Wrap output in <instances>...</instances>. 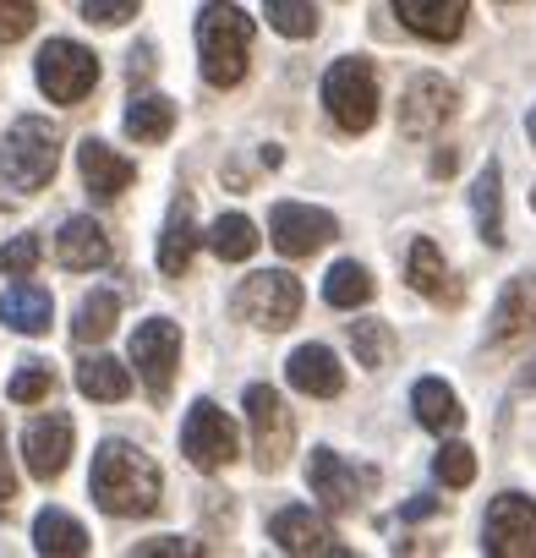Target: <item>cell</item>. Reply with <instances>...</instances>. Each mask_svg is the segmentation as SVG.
I'll list each match as a JSON object with an SVG mask.
<instances>
[{"label":"cell","instance_id":"obj_34","mask_svg":"<svg viewBox=\"0 0 536 558\" xmlns=\"http://www.w3.org/2000/svg\"><path fill=\"white\" fill-rule=\"evenodd\" d=\"M50 389H56L50 362H23V367H17V378L7 384V395H12L17 405H39V400H50Z\"/></svg>","mask_w":536,"mask_h":558},{"label":"cell","instance_id":"obj_1","mask_svg":"<svg viewBox=\"0 0 536 558\" xmlns=\"http://www.w3.org/2000/svg\"><path fill=\"white\" fill-rule=\"evenodd\" d=\"M88 493L105 514L115 520H137V514H154L159 509V493H165V476L159 465L126 444V438H105L99 454H94V471H88Z\"/></svg>","mask_w":536,"mask_h":558},{"label":"cell","instance_id":"obj_14","mask_svg":"<svg viewBox=\"0 0 536 558\" xmlns=\"http://www.w3.org/2000/svg\"><path fill=\"white\" fill-rule=\"evenodd\" d=\"M268 536H275L285 553H318V558H351V547L313 514V509H302V504H291V509H275V520H268Z\"/></svg>","mask_w":536,"mask_h":558},{"label":"cell","instance_id":"obj_3","mask_svg":"<svg viewBox=\"0 0 536 558\" xmlns=\"http://www.w3.org/2000/svg\"><path fill=\"white\" fill-rule=\"evenodd\" d=\"M61 165V132L45 116H17L12 132L0 137V181L12 192H39L56 181Z\"/></svg>","mask_w":536,"mask_h":558},{"label":"cell","instance_id":"obj_45","mask_svg":"<svg viewBox=\"0 0 536 558\" xmlns=\"http://www.w3.org/2000/svg\"><path fill=\"white\" fill-rule=\"evenodd\" d=\"M531 208H536V192H531Z\"/></svg>","mask_w":536,"mask_h":558},{"label":"cell","instance_id":"obj_4","mask_svg":"<svg viewBox=\"0 0 536 558\" xmlns=\"http://www.w3.org/2000/svg\"><path fill=\"white\" fill-rule=\"evenodd\" d=\"M324 105L340 132H367L378 121V72L362 56H345L324 72Z\"/></svg>","mask_w":536,"mask_h":558},{"label":"cell","instance_id":"obj_10","mask_svg":"<svg viewBox=\"0 0 536 558\" xmlns=\"http://www.w3.org/2000/svg\"><path fill=\"white\" fill-rule=\"evenodd\" d=\"M181 454L197 471H224L235 460V422L214 400H197L186 411V422H181Z\"/></svg>","mask_w":536,"mask_h":558},{"label":"cell","instance_id":"obj_21","mask_svg":"<svg viewBox=\"0 0 536 558\" xmlns=\"http://www.w3.org/2000/svg\"><path fill=\"white\" fill-rule=\"evenodd\" d=\"M50 318H56V302H50V291L45 286H34V279L23 274L17 286L0 296V324L7 329H17V335H45L50 329Z\"/></svg>","mask_w":536,"mask_h":558},{"label":"cell","instance_id":"obj_35","mask_svg":"<svg viewBox=\"0 0 536 558\" xmlns=\"http://www.w3.org/2000/svg\"><path fill=\"white\" fill-rule=\"evenodd\" d=\"M433 471H438L443 487H471V482H476V454H471L465 444H443V449L433 454Z\"/></svg>","mask_w":536,"mask_h":558},{"label":"cell","instance_id":"obj_13","mask_svg":"<svg viewBox=\"0 0 536 558\" xmlns=\"http://www.w3.org/2000/svg\"><path fill=\"white\" fill-rule=\"evenodd\" d=\"M23 460H28V476L39 482H56L72 460V416L50 411V416H34L23 427Z\"/></svg>","mask_w":536,"mask_h":558},{"label":"cell","instance_id":"obj_7","mask_svg":"<svg viewBox=\"0 0 536 558\" xmlns=\"http://www.w3.org/2000/svg\"><path fill=\"white\" fill-rule=\"evenodd\" d=\"M246 422H252V454L263 471H280L285 454H291V438H296V422L280 400V389H268V384H252L246 389Z\"/></svg>","mask_w":536,"mask_h":558},{"label":"cell","instance_id":"obj_37","mask_svg":"<svg viewBox=\"0 0 536 558\" xmlns=\"http://www.w3.org/2000/svg\"><path fill=\"white\" fill-rule=\"evenodd\" d=\"M34 268H39V235H12L7 246H0V274L23 279V274H34Z\"/></svg>","mask_w":536,"mask_h":558},{"label":"cell","instance_id":"obj_28","mask_svg":"<svg viewBox=\"0 0 536 558\" xmlns=\"http://www.w3.org/2000/svg\"><path fill=\"white\" fill-rule=\"evenodd\" d=\"M77 389H83L88 400L115 405V400H126V395H132V373H126L115 356H88V362L77 367Z\"/></svg>","mask_w":536,"mask_h":558},{"label":"cell","instance_id":"obj_32","mask_svg":"<svg viewBox=\"0 0 536 558\" xmlns=\"http://www.w3.org/2000/svg\"><path fill=\"white\" fill-rule=\"evenodd\" d=\"M351 345H356V362L373 367V373L394 362V329L383 318H356L351 324Z\"/></svg>","mask_w":536,"mask_h":558},{"label":"cell","instance_id":"obj_30","mask_svg":"<svg viewBox=\"0 0 536 558\" xmlns=\"http://www.w3.org/2000/svg\"><path fill=\"white\" fill-rule=\"evenodd\" d=\"M208 246H214L219 263H246V257L257 252V225H252L246 214H219V219L208 225Z\"/></svg>","mask_w":536,"mask_h":558},{"label":"cell","instance_id":"obj_8","mask_svg":"<svg viewBox=\"0 0 536 558\" xmlns=\"http://www.w3.org/2000/svg\"><path fill=\"white\" fill-rule=\"evenodd\" d=\"M482 553L492 558H536V504L525 493L492 498L482 520Z\"/></svg>","mask_w":536,"mask_h":558},{"label":"cell","instance_id":"obj_29","mask_svg":"<svg viewBox=\"0 0 536 558\" xmlns=\"http://www.w3.org/2000/svg\"><path fill=\"white\" fill-rule=\"evenodd\" d=\"M324 302H329V307H345V313L367 307V302H373V274H367L356 257L334 263V268H329V279H324Z\"/></svg>","mask_w":536,"mask_h":558},{"label":"cell","instance_id":"obj_44","mask_svg":"<svg viewBox=\"0 0 536 558\" xmlns=\"http://www.w3.org/2000/svg\"><path fill=\"white\" fill-rule=\"evenodd\" d=\"M531 384H536V367H531Z\"/></svg>","mask_w":536,"mask_h":558},{"label":"cell","instance_id":"obj_41","mask_svg":"<svg viewBox=\"0 0 536 558\" xmlns=\"http://www.w3.org/2000/svg\"><path fill=\"white\" fill-rule=\"evenodd\" d=\"M17 498V471H12V454H7V444H0V509H7Z\"/></svg>","mask_w":536,"mask_h":558},{"label":"cell","instance_id":"obj_20","mask_svg":"<svg viewBox=\"0 0 536 558\" xmlns=\"http://www.w3.org/2000/svg\"><path fill=\"white\" fill-rule=\"evenodd\" d=\"M285 378H291V389H302V395H313V400H334V395L345 389V367H340V356H334L329 345H302V351H291Z\"/></svg>","mask_w":536,"mask_h":558},{"label":"cell","instance_id":"obj_5","mask_svg":"<svg viewBox=\"0 0 536 558\" xmlns=\"http://www.w3.org/2000/svg\"><path fill=\"white\" fill-rule=\"evenodd\" d=\"M235 313L252 324V329H291L296 313H302V279L291 268H263V274H246L241 291H235Z\"/></svg>","mask_w":536,"mask_h":558},{"label":"cell","instance_id":"obj_33","mask_svg":"<svg viewBox=\"0 0 536 558\" xmlns=\"http://www.w3.org/2000/svg\"><path fill=\"white\" fill-rule=\"evenodd\" d=\"M263 17L285 39H313L318 34V7L313 0H263Z\"/></svg>","mask_w":536,"mask_h":558},{"label":"cell","instance_id":"obj_18","mask_svg":"<svg viewBox=\"0 0 536 558\" xmlns=\"http://www.w3.org/2000/svg\"><path fill=\"white\" fill-rule=\"evenodd\" d=\"M56 257H61V268H72V274L105 268V263H110V235H105V225L88 219V214H72V219L61 225V235H56Z\"/></svg>","mask_w":536,"mask_h":558},{"label":"cell","instance_id":"obj_15","mask_svg":"<svg viewBox=\"0 0 536 558\" xmlns=\"http://www.w3.org/2000/svg\"><path fill=\"white\" fill-rule=\"evenodd\" d=\"M449 116H454V83H443L433 72H422L400 99V132L405 137H433Z\"/></svg>","mask_w":536,"mask_h":558},{"label":"cell","instance_id":"obj_25","mask_svg":"<svg viewBox=\"0 0 536 558\" xmlns=\"http://www.w3.org/2000/svg\"><path fill=\"white\" fill-rule=\"evenodd\" d=\"M175 132V105L165 99V94H137L132 105H126V137H137V143H165Z\"/></svg>","mask_w":536,"mask_h":558},{"label":"cell","instance_id":"obj_6","mask_svg":"<svg viewBox=\"0 0 536 558\" xmlns=\"http://www.w3.org/2000/svg\"><path fill=\"white\" fill-rule=\"evenodd\" d=\"M34 77H39V88H45L56 105H77V99H88L94 83H99V56H94L88 45H77V39H50V45L39 50Z\"/></svg>","mask_w":536,"mask_h":558},{"label":"cell","instance_id":"obj_16","mask_svg":"<svg viewBox=\"0 0 536 558\" xmlns=\"http://www.w3.org/2000/svg\"><path fill=\"white\" fill-rule=\"evenodd\" d=\"M394 17H400L416 39L449 45V39H460V28H465V17H471V0H394Z\"/></svg>","mask_w":536,"mask_h":558},{"label":"cell","instance_id":"obj_11","mask_svg":"<svg viewBox=\"0 0 536 558\" xmlns=\"http://www.w3.org/2000/svg\"><path fill=\"white\" fill-rule=\"evenodd\" d=\"M334 235H340L334 214L307 208V203H275V214H268V241H275L285 257H313Z\"/></svg>","mask_w":536,"mask_h":558},{"label":"cell","instance_id":"obj_26","mask_svg":"<svg viewBox=\"0 0 536 558\" xmlns=\"http://www.w3.org/2000/svg\"><path fill=\"white\" fill-rule=\"evenodd\" d=\"M34 547L39 553H88V531H83V520H72L66 509H39V520H34Z\"/></svg>","mask_w":536,"mask_h":558},{"label":"cell","instance_id":"obj_31","mask_svg":"<svg viewBox=\"0 0 536 558\" xmlns=\"http://www.w3.org/2000/svg\"><path fill=\"white\" fill-rule=\"evenodd\" d=\"M115 318H121V296H115V291H94V296H83V307H77V318H72V335H77L83 345H99V340L115 329Z\"/></svg>","mask_w":536,"mask_h":558},{"label":"cell","instance_id":"obj_43","mask_svg":"<svg viewBox=\"0 0 536 558\" xmlns=\"http://www.w3.org/2000/svg\"><path fill=\"white\" fill-rule=\"evenodd\" d=\"M525 132H531V143H536V110H531V116H525Z\"/></svg>","mask_w":536,"mask_h":558},{"label":"cell","instance_id":"obj_39","mask_svg":"<svg viewBox=\"0 0 536 558\" xmlns=\"http://www.w3.org/2000/svg\"><path fill=\"white\" fill-rule=\"evenodd\" d=\"M154 553L181 558V553H197V547H192V542H181V536H154V542H137V547H132V558H154Z\"/></svg>","mask_w":536,"mask_h":558},{"label":"cell","instance_id":"obj_12","mask_svg":"<svg viewBox=\"0 0 536 558\" xmlns=\"http://www.w3.org/2000/svg\"><path fill=\"white\" fill-rule=\"evenodd\" d=\"M373 482H378V476H373L367 465H351V460H340L334 449H313V460H307V487H313V498H318L324 509H334V514L356 509Z\"/></svg>","mask_w":536,"mask_h":558},{"label":"cell","instance_id":"obj_22","mask_svg":"<svg viewBox=\"0 0 536 558\" xmlns=\"http://www.w3.org/2000/svg\"><path fill=\"white\" fill-rule=\"evenodd\" d=\"M192 252H197V219H192V203L175 197V203H170V219H165V230H159V274L181 279V274L192 268Z\"/></svg>","mask_w":536,"mask_h":558},{"label":"cell","instance_id":"obj_24","mask_svg":"<svg viewBox=\"0 0 536 558\" xmlns=\"http://www.w3.org/2000/svg\"><path fill=\"white\" fill-rule=\"evenodd\" d=\"M411 411H416V422L427 427V433H460V422H465V411H460V395L443 384V378H422L416 389H411Z\"/></svg>","mask_w":536,"mask_h":558},{"label":"cell","instance_id":"obj_9","mask_svg":"<svg viewBox=\"0 0 536 558\" xmlns=\"http://www.w3.org/2000/svg\"><path fill=\"white\" fill-rule=\"evenodd\" d=\"M132 367H137L143 389H148L154 400H165L170 384H175V367H181V329H175L170 318L137 324V335H132Z\"/></svg>","mask_w":536,"mask_h":558},{"label":"cell","instance_id":"obj_19","mask_svg":"<svg viewBox=\"0 0 536 558\" xmlns=\"http://www.w3.org/2000/svg\"><path fill=\"white\" fill-rule=\"evenodd\" d=\"M531 329H536V274H514L509 286H503V296H498V307H492L487 335H492L498 345H514V340H525Z\"/></svg>","mask_w":536,"mask_h":558},{"label":"cell","instance_id":"obj_27","mask_svg":"<svg viewBox=\"0 0 536 558\" xmlns=\"http://www.w3.org/2000/svg\"><path fill=\"white\" fill-rule=\"evenodd\" d=\"M405 274H411V286H416L422 296H433V302L454 296V286H449V268H443V252H438V246H433L427 235H416V241H411Z\"/></svg>","mask_w":536,"mask_h":558},{"label":"cell","instance_id":"obj_38","mask_svg":"<svg viewBox=\"0 0 536 558\" xmlns=\"http://www.w3.org/2000/svg\"><path fill=\"white\" fill-rule=\"evenodd\" d=\"M137 7L143 0H83V17L99 23V28H121V23L137 17Z\"/></svg>","mask_w":536,"mask_h":558},{"label":"cell","instance_id":"obj_42","mask_svg":"<svg viewBox=\"0 0 536 558\" xmlns=\"http://www.w3.org/2000/svg\"><path fill=\"white\" fill-rule=\"evenodd\" d=\"M148 66H154V50H148V45H137V50H132V83H137V77H148Z\"/></svg>","mask_w":536,"mask_h":558},{"label":"cell","instance_id":"obj_17","mask_svg":"<svg viewBox=\"0 0 536 558\" xmlns=\"http://www.w3.org/2000/svg\"><path fill=\"white\" fill-rule=\"evenodd\" d=\"M77 170H83V186H88L99 203L121 197V192L137 181V165H132V159H121V154H115L110 143H99V137L77 143Z\"/></svg>","mask_w":536,"mask_h":558},{"label":"cell","instance_id":"obj_2","mask_svg":"<svg viewBox=\"0 0 536 558\" xmlns=\"http://www.w3.org/2000/svg\"><path fill=\"white\" fill-rule=\"evenodd\" d=\"M246 56H252V17L230 0H208L197 12V61H203V83L208 88H235L246 77Z\"/></svg>","mask_w":536,"mask_h":558},{"label":"cell","instance_id":"obj_23","mask_svg":"<svg viewBox=\"0 0 536 558\" xmlns=\"http://www.w3.org/2000/svg\"><path fill=\"white\" fill-rule=\"evenodd\" d=\"M471 214H476V230H482L487 246H503V241H509V235H503V165H498V159L482 165V175H476V186H471Z\"/></svg>","mask_w":536,"mask_h":558},{"label":"cell","instance_id":"obj_40","mask_svg":"<svg viewBox=\"0 0 536 558\" xmlns=\"http://www.w3.org/2000/svg\"><path fill=\"white\" fill-rule=\"evenodd\" d=\"M443 509V498H433V493H416L411 504H400V520H427V514H438Z\"/></svg>","mask_w":536,"mask_h":558},{"label":"cell","instance_id":"obj_36","mask_svg":"<svg viewBox=\"0 0 536 558\" xmlns=\"http://www.w3.org/2000/svg\"><path fill=\"white\" fill-rule=\"evenodd\" d=\"M34 23H39V7H34V0H0V45L28 39Z\"/></svg>","mask_w":536,"mask_h":558}]
</instances>
